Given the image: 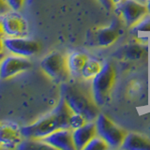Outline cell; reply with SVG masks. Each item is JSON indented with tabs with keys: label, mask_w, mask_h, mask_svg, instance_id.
<instances>
[{
	"label": "cell",
	"mask_w": 150,
	"mask_h": 150,
	"mask_svg": "<svg viewBox=\"0 0 150 150\" xmlns=\"http://www.w3.org/2000/svg\"><path fill=\"white\" fill-rule=\"evenodd\" d=\"M8 11H11V8L8 6L7 2L5 0H0V16H2Z\"/></svg>",
	"instance_id": "22"
},
{
	"label": "cell",
	"mask_w": 150,
	"mask_h": 150,
	"mask_svg": "<svg viewBox=\"0 0 150 150\" xmlns=\"http://www.w3.org/2000/svg\"><path fill=\"white\" fill-rule=\"evenodd\" d=\"M120 148L123 150H150V139L138 133H127Z\"/></svg>",
	"instance_id": "14"
},
{
	"label": "cell",
	"mask_w": 150,
	"mask_h": 150,
	"mask_svg": "<svg viewBox=\"0 0 150 150\" xmlns=\"http://www.w3.org/2000/svg\"><path fill=\"white\" fill-rule=\"evenodd\" d=\"M42 143L49 145L51 148L60 150H75L72 131L69 129H60L40 139Z\"/></svg>",
	"instance_id": "11"
},
{
	"label": "cell",
	"mask_w": 150,
	"mask_h": 150,
	"mask_svg": "<svg viewBox=\"0 0 150 150\" xmlns=\"http://www.w3.org/2000/svg\"><path fill=\"white\" fill-rule=\"evenodd\" d=\"M135 33L138 32H150V18H144L137 25L133 26Z\"/></svg>",
	"instance_id": "20"
},
{
	"label": "cell",
	"mask_w": 150,
	"mask_h": 150,
	"mask_svg": "<svg viewBox=\"0 0 150 150\" xmlns=\"http://www.w3.org/2000/svg\"><path fill=\"white\" fill-rule=\"evenodd\" d=\"M119 38V26L114 22L108 27L98 29L96 34V40L98 46L109 47L112 45Z\"/></svg>",
	"instance_id": "13"
},
{
	"label": "cell",
	"mask_w": 150,
	"mask_h": 150,
	"mask_svg": "<svg viewBox=\"0 0 150 150\" xmlns=\"http://www.w3.org/2000/svg\"><path fill=\"white\" fill-rule=\"evenodd\" d=\"M146 7H147V11L150 14V0H148V1L146 2Z\"/></svg>",
	"instance_id": "25"
},
{
	"label": "cell",
	"mask_w": 150,
	"mask_h": 150,
	"mask_svg": "<svg viewBox=\"0 0 150 150\" xmlns=\"http://www.w3.org/2000/svg\"><path fill=\"white\" fill-rule=\"evenodd\" d=\"M87 59H88L87 55H86L83 53H80V52L71 53L67 57L69 72L73 75L81 74L82 69L84 64L86 63Z\"/></svg>",
	"instance_id": "15"
},
{
	"label": "cell",
	"mask_w": 150,
	"mask_h": 150,
	"mask_svg": "<svg viewBox=\"0 0 150 150\" xmlns=\"http://www.w3.org/2000/svg\"><path fill=\"white\" fill-rule=\"evenodd\" d=\"M98 1L101 3V5L103 7L107 9H109V11L112 7H114V3H112V0H98Z\"/></svg>",
	"instance_id": "23"
},
{
	"label": "cell",
	"mask_w": 150,
	"mask_h": 150,
	"mask_svg": "<svg viewBox=\"0 0 150 150\" xmlns=\"http://www.w3.org/2000/svg\"><path fill=\"white\" fill-rule=\"evenodd\" d=\"M31 67L32 63L26 57L12 54L6 55L0 61V79L12 78L19 73L28 70Z\"/></svg>",
	"instance_id": "9"
},
{
	"label": "cell",
	"mask_w": 150,
	"mask_h": 150,
	"mask_svg": "<svg viewBox=\"0 0 150 150\" xmlns=\"http://www.w3.org/2000/svg\"><path fill=\"white\" fill-rule=\"evenodd\" d=\"M115 69L111 63H106L92 81L93 98L98 106H102L107 102L112 89L115 83Z\"/></svg>",
	"instance_id": "3"
},
{
	"label": "cell",
	"mask_w": 150,
	"mask_h": 150,
	"mask_svg": "<svg viewBox=\"0 0 150 150\" xmlns=\"http://www.w3.org/2000/svg\"><path fill=\"white\" fill-rule=\"evenodd\" d=\"M87 122H89V121H87L84 116H83L82 115L73 112L69 119V128L72 129H78L80 127L83 126L84 124H86Z\"/></svg>",
	"instance_id": "19"
},
{
	"label": "cell",
	"mask_w": 150,
	"mask_h": 150,
	"mask_svg": "<svg viewBox=\"0 0 150 150\" xmlns=\"http://www.w3.org/2000/svg\"><path fill=\"white\" fill-rule=\"evenodd\" d=\"M97 132L112 147H120L126 137V131L116 126L110 118L100 114L96 118Z\"/></svg>",
	"instance_id": "4"
},
{
	"label": "cell",
	"mask_w": 150,
	"mask_h": 150,
	"mask_svg": "<svg viewBox=\"0 0 150 150\" xmlns=\"http://www.w3.org/2000/svg\"><path fill=\"white\" fill-rule=\"evenodd\" d=\"M3 29H2V25H1V23H0V37H3Z\"/></svg>",
	"instance_id": "26"
},
{
	"label": "cell",
	"mask_w": 150,
	"mask_h": 150,
	"mask_svg": "<svg viewBox=\"0 0 150 150\" xmlns=\"http://www.w3.org/2000/svg\"><path fill=\"white\" fill-rule=\"evenodd\" d=\"M4 56H5L4 53H3V54H0V61H1V60H2V58L4 57Z\"/></svg>",
	"instance_id": "28"
},
{
	"label": "cell",
	"mask_w": 150,
	"mask_h": 150,
	"mask_svg": "<svg viewBox=\"0 0 150 150\" xmlns=\"http://www.w3.org/2000/svg\"><path fill=\"white\" fill-rule=\"evenodd\" d=\"M4 46L5 51L9 54L26 58L35 55L40 50V42L25 37H4Z\"/></svg>",
	"instance_id": "6"
},
{
	"label": "cell",
	"mask_w": 150,
	"mask_h": 150,
	"mask_svg": "<svg viewBox=\"0 0 150 150\" xmlns=\"http://www.w3.org/2000/svg\"><path fill=\"white\" fill-rule=\"evenodd\" d=\"M11 11H19L22 8L25 0H5Z\"/></svg>",
	"instance_id": "21"
},
{
	"label": "cell",
	"mask_w": 150,
	"mask_h": 150,
	"mask_svg": "<svg viewBox=\"0 0 150 150\" xmlns=\"http://www.w3.org/2000/svg\"><path fill=\"white\" fill-rule=\"evenodd\" d=\"M4 37H25L27 33V22L15 11H8L0 16Z\"/></svg>",
	"instance_id": "8"
},
{
	"label": "cell",
	"mask_w": 150,
	"mask_h": 150,
	"mask_svg": "<svg viewBox=\"0 0 150 150\" xmlns=\"http://www.w3.org/2000/svg\"><path fill=\"white\" fill-rule=\"evenodd\" d=\"M5 51V46H4V38L0 37V54H3Z\"/></svg>",
	"instance_id": "24"
},
{
	"label": "cell",
	"mask_w": 150,
	"mask_h": 150,
	"mask_svg": "<svg viewBox=\"0 0 150 150\" xmlns=\"http://www.w3.org/2000/svg\"><path fill=\"white\" fill-rule=\"evenodd\" d=\"M144 53V46L137 44V43H133V44H129L125 46L124 48L122 49L121 54L127 60L136 61L142 58Z\"/></svg>",
	"instance_id": "16"
},
{
	"label": "cell",
	"mask_w": 150,
	"mask_h": 150,
	"mask_svg": "<svg viewBox=\"0 0 150 150\" xmlns=\"http://www.w3.org/2000/svg\"><path fill=\"white\" fill-rule=\"evenodd\" d=\"M139 1H140V2H142V3H146V2L148 1V0H139Z\"/></svg>",
	"instance_id": "29"
},
{
	"label": "cell",
	"mask_w": 150,
	"mask_h": 150,
	"mask_svg": "<svg viewBox=\"0 0 150 150\" xmlns=\"http://www.w3.org/2000/svg\"><path fill=\"white\" fill-rule=\"evenodd\" d=\"M40 68L46 75L55 81H64L69 73L67 58L59 52H52L43 57Z\"/></svg>",
	"instance_id": "5"
},
{
	"label": "cell",
	"mask_w": 150,
	"mask_h": 150,
	"mask_svg": "<svg viewBox=\"0 0 150 150\" xmlns=\"http://www.w3.org/2000/svg\"><path fill=\"white\" fill-rule=\"evenodd\" d=\"M112 3H114V4H118L119 2L122 1V0H112Z\"/></svg>",
	"instance_id": "27"
},
{
	"label": "cell",
	"mask_w": 150,
	"mask_h": 150,
	"mask_svg": "<svg viewBox=\"0 0 150 150\" xmlns=\"http://www.w3.org/2000/svg\"><path fill=\"white\" fill-rule=\"evenodd\" d=\"M108 147H109V144L106 143V141L103 138H101L100 135H97L86 144V146L84 147V149L86 150H105Z\"/></svg>",
	"instance_id": "18"
},
{
	"label": "cell",
	"mask_w": 150,
	"mask_h": 150,
	"mask_svg": "<svg viewBox=\"0 0 150 150\" xmlns=\"http://www.w3.org/2000/svg\"><path fill=\"white\" fill-rule=\"evenodd\" d=\"M116 12L129 27L137 25L148 13L146 5L135 0H122L117 4Z\"/></svg>",
	"instance_id": "7"
},
{
	"label": "cell",
	"mask_w": 150,
	"mask_h": 150,
	"mask_svg": "<svg viewBox=\"0 0 150 150\" xmlns=\"http://www.w3.org/2000/svg\"><path fill=\"white\" fill-rule=\"evenodd\" d=\"M102 69V65L98 60L93 58H88L86 63L84 64L83 68L81 71V75L83 79L89 80L93 79L96 75Z\"/></svg>",
	"instance_id": "17"
},
{
	"label": "cell",
	"mask_w": 150,
	"mask_h": 150,
	"mask_svg": "<svg viewBox=\"0 0 150 150\" xmlns=\"http://www.w3.org/2000/svg\"><path fill=\"white\" fill-rule=\"evenodd\" d=\"M22 128L11 121L0 122V148L13 149L23 142Z\"/></svg>",
	"instance_id": "10"
},
{
	"label": "cell",
	"mask_w": 150,
	"mask_h": 150,
	"mask_svg": "<svg viewBox=\"0 0 150 150\" xmlns=\"http://www.w3.org/2000/svg\"><path fill=\"white\" fill-rule=\"evenodd\" d=\"M61 94L72 112L82 115L87 121L95 120L100 115L98 104L83 88L65 83L61 88Z\"/></svg>",
	"instance_id": "2"
},
{
	"label": "cell",
	"mask_w": 150,
	"mask_h": 150,
	"mask_svg": "<svg viewBox=\"0 0 150 150\" xmlns=\"http://www.w3.org/2000/svg\"><path fill=\"white\" fill-rule=\"evenodd\" d=\"M98 135L96 123L92 121L72 130V140L74 146L77 150H83L86 144Z\"/></svg>",
	"instance_id": "12"
},
{
	"label": "cell",
	"mask_w": 150,
	"mask_h": 150,
	"mask_svg": "<svg viewBox=\"0 0 150 150\" xmlns=\"http://www.w3.org/2000/svg\"><path fill=\"white\" fill-rule=\"evenodd\" d=\"M72 114V110L61 97L53 111L40 117L34 123L23 127L22 134L23 138L26 139L40 140L57 129H70L69 119Z\"/></svg>",
	"instance_id": "1"
}]
</instances>
